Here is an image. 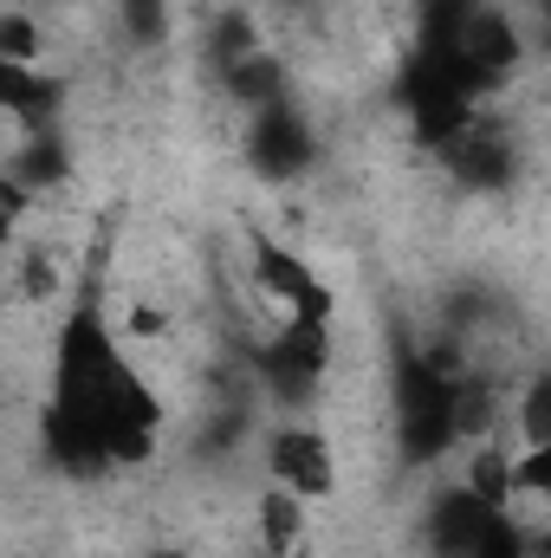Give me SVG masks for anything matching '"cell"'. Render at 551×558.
<instances>
[{
    "label": "cell",
    "mask_w": 551,
    "mask_h": 558,
    "mask_svg": "<svg viewBox=\"0 0 551 558\" xmlns=\"http://www.w3.org/2000/svg\"><path fill=\"white\" fill-rule=\"evenodd\" d=\"M169 403L124 351V331L85 292L52 338V397L39 410V448L65 481H105L162 448Z\"/></svg>",
    "instance_id": "1"
},
{
    "label": "cell",
    "mask_w": 551,
    "mask_h": 558,
    "mask_svg": "<svg viewBox=\"0 0 551 558\" xmlns=\"http://www.w3.org/2000/svg\"><path fill=\"white\" fill-rule=\"evenodd\" d=\"M461 364L441 351H403L396 357V461L403 468H434L461 448Z\"/></svg>",
    "instance_id": "2"
},
{
    "label": "cell",
    "mask_w": 551,
    "mask_h": 558,
    "mask_svg": "<svg viewBox=\"0 0 551 558\" xmlns=\"http://www.w3.org/2000/svg\"><path fill=\"white\" fill-rule=\"evenodd\" d=\"M247 371L273 403H311L331 371V318H279L260 344H247Z\"/></svg>",
    "instance_id": "3"
},
{
    "label": "cell",
    "mask_w": 551,
    "mask_h": 558,
    "mask_svg": "<svg viewBox=\"0 0 551 558\" xmlns=\"http://www.w3.org/2000/svg\"><path fill=\"white\" fill-rule=\"evenodd\" d=\"M247 279L279 318H331L338 312V292L318 279V267L305 254H292L285 241H273L267 228H247Z\"/></svg>",
    "instance_id": "4"
},
{
    "label": "cell",
    "mask_w": 551,
    "mask_h": 558,
    "mask_svg": "<svg viewBox=\"0 0 551 558\" xmlns=\"http://www.w3.org/2000/svg\"><path fill=\"white\" fill-rule=\"evenodd\" d=\"M241 156H247L254 175H267V182H292V175H305V169L318 162V131H311V118H305L292 98H279V105L247 111Z\"/></svg>",
    "instance_id": "5"
},
{
    "label": "cell",
    "mask_w": 551,
    "mask_h": 558,
    "mask_svg": "<svg viewBox=\"0 0 551 558\" xmlns=\"http://www.w3.org/2000/svg\"><path fill=\"white\" fill-rule=\"evenodd\" d=\"M267 481L285 487V494H298L305 507L331 500L338 494V448H331V435L311 428V422L267 428Z\"/></svg>",
    "instance_id": "6"
},
{
    "label": "cell",
    "mask_w": 551,
    "mask_h": 558,
    "mask_svg": "<svg viewBox=\"0 0 551 558\" xmlns=\"http://www.w3.org/2000/svg\"><path fill=\"white\" fill-rule=\"evenodd\" d=\"M500 513L487 500H474L467 487H441L428 500V520H421V539H428V558H474V546L487 539Z\"/></svg>",
    "instance_id": "7"
},
{
    "label": "cell",
    "mask_w": 551,
    "mask_h": 558,
    "mask_svg": "<svg viewBox=\"0 0 551 558\" xmlns=\"http://www.w3.org/2000/svg\"><path fill=\"white\" fill-rule=\"evenodd\" d=\"M65 98H72V85L59 72L0 59V118H13L20 131H52L59 111H65Z\"/></svg>",
    "instance_id": "8"
},
{
    "label": "cell",
    "mask_w": 551,
    "mask_h": 558,
    "mask_svg": "<svg viewBox=\"0 0 551 558\" xmlns=\"http://www.w3.org/2000/svg\"><path fill=\"white\" fill-rule=\"evenodd\" d=\"M305 513H311V507H305L298 494H285V487L267 481V487L254 494V533H260V553L267 558H292L298 553V546H305Z\"/></svg>",
    "instance_id": "9"
},
{
    "label": "cell",
    "mask_w": 551,
    "mask_h": 558,
    "mask_svg": "<svg viewBox=\"0 0 551 558\" xmlns=\"http://www.w3.org/2000/svg\"><path fill=\"white\" fill-rule=\"evenodd\" d=\"M221 85H228V98L241 111H260V105H279L285 98V72H279L273 52H247V59L221 65Z\"/></svg>",
    "instance_id": "10"
},
{
    "label": "cell",
    "mask_w": 551,
    "mask_h": 558,
    "mask_svg": "<svg viewBox=\"0 0 551 558\" xmlns=\"http://www.w3.org/2000/svg\"><path fill=\"white\" fill-rule=\"evenodd\" d=\"M7 169H13L33 195H39V189H59V182L72 175V149H65V137H59V131H26L20 156H13Z\"/></svg>",
    "instance_id": "11"
},
{
    "label": "cell",
    "mask_w": 551,
    "mask_h": 558,
    "mask_svg": "<svg viewBox=\"0 0 551 558\" xmlns=\"http://www.w3.org/2000/svg\"><path fill=\"white\" fill-rule=\"evenodd\" d=\"M467 494L487 500L493 513H513V454L500 441H480L474 461H467Z\"/></svg>",
    "instance_id": "12"
},
{
    "label": "cell",
    "mask_w": 551,
    "mask_h": 558,
    "mask_svg": "<svg viewBox=\"0 0 551 558\" xmlns=\"http://www.w3.org/2000/svg\"><path fill=\"white\" fill-rule=\"evenodd\" d=\"M0 59L39 65V59H46V26H39L33 13H0Z\"/></svg>",
    "instance_id": "13"
},
{
    "label": "cell",
    "mask_w": 551,
    "mask_h": 558,
    "mask_svg": "<svg viewBox=\"0 0 551 558\" xmlns=\"http://www.w3.org/2000/svg\"><path fill=\"white\" fill-rule=\"evenodd\" d=\"M519 441L526 448H551V377H532L519 397Z\"/></svg>",
    "instance_id": "14"
},
{
    "label": "cell",
    "mask_w": 551,
    "mask_h": 558,
    "mask_svg": "<svg viewBox=\"0 0 551 558\" xmlns=\"http://www.w3.org/2000/svg\"><path fill=\"white\" fill-rule=\"evenodd\" d=\"M474 558H546V553H539V539H532L513 513H500V520L487 526V539L474 546Z\"/></svg>",
    "instance_id": "15"
},
{
    "label": "cell",
    "mask_w": 551,
    "mask_h": 558,
    "mask_svg": "<svg viewBox=\"0 0 551 558\" xmlns=\"http://www.w3.org/2000/svg\"><path fill=\"white\" fill-rule=\"evenodd\" d=\"M118 20L137 46H156L169 33V0H118Z\"/></svg>",
    "instance_id": "16"
},
{
    "label": "cell",
    "mask_w": 551,
    "mask_h": 558,
    "mask_svg": "<svg viewBox=\"0 0 551 558\" xmlns=\"http://www.w3.org/2000/svg\"><path fill=\"white\" fill-rule=\"evenodd\" d=\"M26 208H33V189H26V182H20V175H13V169L0 162V247H7L13 234H20Z\"/></svg>",
    "instance_id": "17"
},
{
    "label": "cell",
    "mask_w": 551,
    "mask_h": 558,
    "mask_svg": "<svg viewBox=\"0 0 551 558\" xmlns=\"http://www.w3.org/2000/svg\"><path fill=\"white\" fill-rule=\"evenodd\" d=\"M137 558H188L182 546H149V553H137Z\"/></svg>",
    "instance_id": "18"
},
{
    "label": "cell",
    "mask_w": 551,
    "mask_h": 558,
    "mask_svg": "<svg viewBox=\"0 0 551 558\" xmlns=\"http://www.w3.org/2000/svg\"><path fill=\"white\" fill-rule=\"evenodd\" d=\"M0 13H7V7H0Z\"/></svg>",
    "instance_id": "19"
}]
</instances>
